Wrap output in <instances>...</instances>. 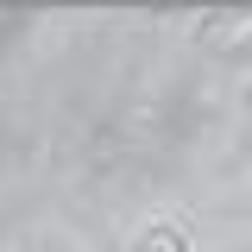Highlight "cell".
<instances>
[{
    "label": "cell",
    "instance_id": "obj_1",
    "mask_svg": "<svg viewBox=\"0 0 252 252\" xmlns=\"http://www.w3.org/2000/svg\"><path fill=\"white\" fill-rule=\"evenodd\" d=\"M139 252H189V240L170 227V220H158V227H145V233H139Z\"/></svg>",
    "mask_w": 252,
    "mask_h": 252
}]
</instances>
